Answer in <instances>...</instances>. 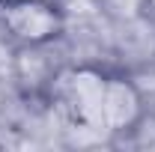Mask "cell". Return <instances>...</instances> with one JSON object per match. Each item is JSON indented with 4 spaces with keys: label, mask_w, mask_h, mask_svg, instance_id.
<instances>
[{
    "label": "cell",
    "mask_w": 155,
    "mask_h": 152,
    "mask_svg": "<svg viewBox=\"0 0 155 152\" xmlns=\"http://www.w3.org/2000/svg\"><path fill=\"white\" fill-rule=\"evenodd\" d=\"M0 24L15 42L27 48H42L60 39L66 27L63 12L48 0H9L0 6Z\"/></svg>",
    "instance_id": "cell-1"
},
{
    "label": "cell",
    "mask_w": 155,
    "mask_h": 152,
    "mask_svg": "<svg viewBox=\"0 0 155 152\" xmlns=\"http://www.w3.org/2000/svg\"><path fill=\"white\" fill-rule=\"evenodd\" d=\"M104 78L101 72L81 66L66 75L63 84V98L66 107L72 111L75 122L81 128H93V131H104V119H101V95H104Z\"/></svg>",
    "instance_id": "cell-2"
},
{
    "label": "cell",
    "mask_w": 155,
    "mask_h": 152,
    "mask_svg": "<svg viewBox=\"0 0 155 152\" xmlns=\"http://www.w3.org/2000/svg\"><path fill=\"white\" fill-rule=\"evenodd\" d=\"M143 116V98L137 93V87L128 78L110 75L104 78V95H101V119H104V131H128L134 128Z\"/></svg>",
    "instance_id": "cell-3"
},
{
    "label": "cell",
    "mask_w": 155,
    "mask_h": 152,
    "mask_svg": "<svg viewBox=\"0 0 155 152\" xmlns=\"http://www.w3.org/2000/svg\"><path fill=\"white\" fill-rule=\"evenodd\" d=\"M143 6H146V9H149V12L155 15V0H143Z\"/></svg>",
    "instance_id": "cell-4"
}]
</instances>
